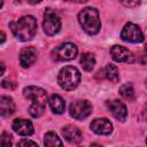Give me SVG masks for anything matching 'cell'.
Returning <instances> with one entry per match:
<instances>
[{
    "instance_id": "cell-1",
    "label": "cell",
    "mask_w": 147,
    "mask_h": 147,
    "mask_svg": "<svg viewBox=\"0 0 147 147\" xmlns=\"http://www.w3.org/2000/svg\"><path fill=\"white\" fill-rule=\"evenodd\" d=\"M13 34L21 41L31 40L37 31V20L31 15H25L18 18V21L10 23Z\"/></svg>"
},
{
    "instance_id": "cell-2",
    "label": "cell",
    "mask_w": 147,
    "mask_h": 147,
    "mask_svg": "<svg viewBox=\"0 0 147 147\" xmlns=\"http://www.w3.org/2000/svg\"><path fill=\"white\" fill-rule=\"evenodd\" d=\"M78 22L83 30L90 36L96 34L101 29L99 11L93 7H86L80 10L78 14Z\"/></svg>"
},
{
    "instance_id": "cell-3",
    "label": "cell",
    "mask_w": 147,
    "mask_h": 147,
    "mask_svg": "<svg viewBox=\"0 0 147 147\" xmlns=\"http://www.w3.org/2000/svg\"><path fill=\"white\" fill-rule=\"evenodd\" d=\"M80 77L82 75L76 67L67 65L60 70L57 76V83L61 88L65 91H72L78 86Z\"/></svg>"
},
{
    "instance_id": "cell-4",
    "label": "cell",
    "mask_w": 147,
    "mask_h": 147,
    "mask_svg": "<svg viewBox=\"0 0 147 147\" xmlns=\"http://www.w3.org/2000/svg\"><path fill=\"white\" fill-rule=\"evenodd\" d=\"M42 28H44V32L47 36H54L61 30V18L54 9L47 8L45 10Z\"/></svg>"
},
{
    "instance_id": "cell-5",
    "label": "cell",
    "mask_w": 147,
    "mask_h": 147,
    "mask_svg": "<svg viewBox=\"0 0 147 147\" xmlns=\"http://www.w3.org/2000/svg\"><path fill=\"white\" fill-rule=\"evenodd\" d=\"M78 48L74 42H63L52 51L54 61H71L77 56Z\"/></svg>"
},
{
    "instance_id": "cell-6",
    "label": "cell",
    "mask_w": 147,
    "mask_h": 147,
    "mask_svg": "<svg viewBox=\"0 0 147 147\" xmlns=\"http://www.w3.org/2000/svg\"><path fill=\"white\" fill-rule=\"evenodd\" d=\"M92 105L90 101L84 100V99H78L72 101L69 105V114L71 117L78 121H83L86 117H88L92 113Z\"/></svg>"
},
{
    "instance_id": "cell-7",
    "label": "cell",
    "mask_w": 147,
    "mask_h": 147,
    "mask_svg": "<svg viewBox=\"0 0 147 147\" xmlns=\"http://www.w3.org/2000/svg\"><path fill=\"white\" fill-rule=\"evenodd\" d=\"M121 38L124 41L127 42H133V44H138V42H142L144 41V34L142 31L140 30V28L134 24V23H126L121 32Z\"/></svg>"
},
{
    "instance_id": "cell-8",
    "label": "cell",
    "mask_w": 147,
    "mask_h": 147,
    "mask_svg": "<svg viewBox=\"0 0 147 147\" xmlns=\"http://www.w3.org/2000/svg\"><path fill=\"white\" fill-rule=\"evenodd\" d=\"M23 95L26 99L31 100L32 102L41 103L44 106H46V102L48 101L46 91L40 88V87H37V86H28V87H25L23 90Z\"/></svg>"
},
{
    "instance_id": "cell-9",
    "label": "cell",
    "mask_w": 147,
    "mask_h": 147,
    "mask_svg": "<svg viewBox=\"0 0 147 147\" xmlns=\"http://www.w3.org/2000/svg\"><path fill=\"white\" fill-rule=\"evenodd\" d=\"M110 55L114 61L116 62H124V63H132L134 61V55L132 52L123 46L115 45L110 48Z\"/></svg>"
},
{
    "instance_id": "cell-10",
    "label": "cell",
    "mask_w": 147,
    "mask_h": 147,
    "mask_svg": "<svg viewBox=\"0 0 147 147\" xmlns=\"http://www.w3.org/2000/svg\"><path fill=\"white\" fill-rule=\"evenodd\" d=\"M107 108L116 119H118L121 122L125 121V118L127 116V109H126V106L122 101H119V100L107 101Z\"/></svg>"
},
{
    "instance_id": "cell-11",
    "label": "cell",
    "mask_w": 147,
    "mask_h": 147,
    "mask_svg": "<svg viewBox=\"0 0 147 147\" xmlns=\"http://www.w3.org/2000/svg\"><path fill=\"white\" fill-rule=\"evenodd\" d=\"M11 129L17 134L23 136V137H29L34 132L33 124L31 123V121L25 119V118H16V119H14V122L11 124Z\"/></svg>"
},
{
    "instance_id": "cell-12",
    "label": "cell",
    "mask_w": 147,
    "mask_h": 147,
    "mask_svg": "<svg viewBox=\"0 0 147 147\" xmlns=\"http://www.w3.org/2000/svg\"><path fill=\"white\" fill-rule=\"evenodd\" d=\"M91 130L101 136H108L113 132V124L108 118H95L91 123Z\"/></svg>"
},
{
    "instance_id": "cell-13",
    "label": "cell",
    "mask_w": 147,
    "mask_h": 147,
    "mask_svg": "<svg viewBox=\"0 0 147 147\" xmlns=\"http://www.w3.org/2000/svg\"><path fill=\"white\" fill-rule=\"evenodd\" d=\"M37 49L34 47H24L20 51V64L22 68L31 67L37 60Z\"/></svg>"
},
{
    "instance_id": "cell-14",
    "label": "cell",
    "mask_w": 147,
    "mask_h": 147,
    "mask_svg": "<svg viewBox=\"0 0 147 147\" xmlns=\"http://www.w3.org/2000/svg\"><path fill=\"white\" fill-rule=\"evenodd\" d=\"M62 136L63 138L69 142V144H79L83 139L82 132L78 127L74 126V125H67L62 129Z\"/></svg>"
},
{
    "instance_id": "cell-15",
    "label": "cell",
    "mask_w": 147,
    "mask_h": 147,
    "mask_svg": "<svg viewBox=\"0 0 147 147\" xmlns=\"http://www.w3.org/2000/svg\"><path fill=\"white\" fill-rule=\"evenodd\" d=\"M15 113V103L10 96H0V115L2 117H8Z\"/></svg>"
},
{
    "instance_id": "cell-16",
    "label": "cell",
    "mask_w": 147,
    "mask_h": 147,
    "mask_svg": "<svg viewBox=\"0 0 147 147\" xmlns=\"http://www.w3.org/2000/svg\"><path fill=\"white\" fill-rule=\"evenodd\" d=\"M48 105L54 114H62L65 110V102L59 94H53L48 99Z\"/></svg>"
},
{
    "instance_id": "cell-17",
    "label": "cell",
    "mask_w": 147,
    "mask_h": 147,
    "mask_svg": "<svg viewBox=\"0 0 147 147\" xmlns=\"http://www.w3.org/2000/svg\"><path fill=\"white\" fill-rule=\"evenodd\" d=\"M80 65L85 71H92L95 65V57L90 52H84L80 55Z\"/></svg>"
},
{
    "instance_id": "cell-18",
    "label": "cell",
    "mask_w": 147,
    "mask_h": 147,
    "mask_svg": "<svg viewBox=\"0 0 147 147\" xmlns=\"http://www.w3.org/2000/svg\"><path fill=\"white\" fill-rule=\"evenodd\" d=\"M105 76L108 80H110L111 83H118L119 82V72L116 65L109 63L106 65L105 68Z\"/></svg>"
},
{
    "instance_id": "cell-19",
    "label": "cell",
    "mask_w": 147,
    "mask_h": 147,
    "mask_svg": "<svg viewBox=\"0 0 147 147\" xmlns=\"http://www.w3.org/2000/svg\"><path fill=\"white\" fill-rule=\"evenodd\" d=\"M44 144L47 147H55V146H62L63 145V142L61 141L59 136L55 132H52V131H49V132H47L45 134Z\"/></svg>"
},
{
    "instance_id": "cell-20",
    "label": "cell",
    "mask_w": 147,
    "mask_h": 147,
    "mask_svg": "<svg viewBox=\"0 0 147 147\" xmlns=\"http://www.w3.org/2000/svg\"><path fill=\"white\" fill-rule=\"evenodd\" d=\"M119 94L122 98H124L125 100H129V101H132L134 100V88L132 86V84L127 83V84H124L119 87Z\"/></svg>"
},
{
    "instance_id": "cell-21",
    "label": "cell",
    "mask_w": 147,
    "mask_h": 147,
    "mask_svg": "<svg viewBox=\"0 0 147 147\" xmlns=\"http://www.w3.org/2000/svg\"><path fill=\"white\" fill-rule=\"evenodd\" d=\"M44 110H45V106L41 103L32 102V105L29 107V114L34 118H39L44 114Z\"/></svg>"
},
{
    "instance_id": "cell-22",
    "label": "cell",
    "mask_w": 147,
    "mask_h": 147,
    "mask_svg": "<svg viewBox=\"0 0 147 147\" xmlns=\"http://www.w3.org/2000/svg\"><path fill=\"white\" fill-rule=\"evenodd\" d=\"M0 145L1 146H3V147H9V146H11L13 145V142H11V136L9 134V133H7V132H2L1 133V136H0Z\"/></svg>"
},
{
    "instance_id": "cell-23",
    "label": "cell",
    "mask_w": 147,
    "mask_h": 147,
    "mask_svg": "<svg viewBox=\"0 0 147 147\" xmlns=\"http://www.w3.org/2000/svg\"><path fill=\"white\" fill-rule=\"evenodd\" d=\"M1 86H2L3 88L13 90V88H15L16 83H14V82H11V80H9V79H3V80L1 82Z\"/></svg>"
},
{
    "instance_id": "cell-24",
    "label": "cell",
    "mask_w": 147,
    "mask_h": 147,
    "mask_svg": "<svg viewBox=\"0 0 147 147\" xmlns=\"http://www.w3.org/2000/svg\"><path fill=\"white\" fill-rule=\"evenodd\" d=\"M17 146H38V145H37V142H34V141H32V140L23 139V140H21V141L17 144Z\"/></svg>"
},
{
    "instance_id": "cell-25",
    "label": "cell",
    "mask_w": 147,
    "mask_h": 147,
    "mask_svg": "<svg viewBox=\"0 0 147 147\" xmlns=\"http://www.w3.org/2000/svg\"><path fill=\"white\" fill-rule=\"evenodd\" d=\"M121 2L126 7H133L139 3V0H121Z\"/></svg>"
},
{
    "instance_id": "cell-26",
    "label": "cell",
    "mask_w": 147,
    "mask_h": 147,
    "mask_svg": "<svg viewBox=\"0 0 147 147\" xmlns=\"http://www.w3.org/2000/svg\"><path fill=\"white\" fill-rule=\"evenodd\" d=\"M142 118L147 122V105L144 107V109H142Z\"/></svg>"
},
{
    "instance_id": "cell-27",
    "label": "cell",
    "mask_w": 147,
    "mask_h": 147,
    "mask_svg": "<svg viewBox=\"0 0 147 147\" xmlns=\"http://www.w3.org/2000/svg\"><path fill=\"white\" fill-rule=\"evenodd\" d=\"M67 1H71V2H76V3H85L88 0H67Z\"/></svg>"
},
{
    "instance_id": "cell-28",
    "label": "cell",
    "mask_w": 147,
    "mask_h": 147,
    "mask_svg": "<svg viewBox=\"0 0 147 147\" xmlns=\"http://www.w3.org/2000/svg\"><path fill=\"white\" fill-rule=\"evenodd\" d=\"M5 40H6V34H5V32L3 31H1V44H3L5 42Z\"/></svg>"
},
{
    "instance_id": "cell-29",
    "label": "cell",
    "mask_w": 147,
    "mask_h": 147,
    "mask_svg": "<svg viewBox=\"0 0 147 147\" xmlns=\"http://www.w3.org/2000/svg\"><path fill=\"white\" fill-rule=\"evenodd\" d=\"M29 3H31V5H36V3H39L41 0H26Z\"/></svg>"
},
{
    "instance_id": "cell-30",
    "label": "cell",
    "mask_w": 147,
    "mask_h": 147,
    "mask_svg": "<svg viewBox=\"0 0 147 147\" xmlns=\"http://www.w3.org/2000/svg\"><path fill=\"white\" fill-rule=\"evenodd\" d=\"M5 74V63L1 62V74L0 75H3Z\"/></svg>"
},
{
    "instance_id": "cell-31",
    "label": "cell",
    "mask_w": 147,
    "mask_h": 147,
    "mask_svg": "<svg viewBox=\"0 0 147 147\" xmlns=\"http://www.w3.org/2000/svg\"><path fill=\"white\" fill-rule=\"evenodd\" d=\"M145 83H146V86H147V78H146V80H145Z\"/></svg>"
},
{
    "instance_id": "cell-32",
    "label": "cell",
    "mask_w": 147,
    "mask_h": 147,
    "mask_svg": "<svg viewBox=\"0 0 147 147\" xmlns=\"http://www.w3.org/2000/svg\"><path fill=\"white\" fill-rule=\"evenodd\" d=\"M146 144H147V138H146Z\"/></svg>"
}]
</instances>
